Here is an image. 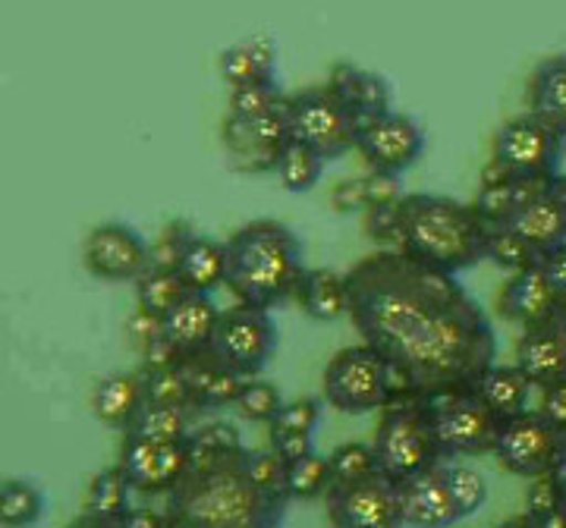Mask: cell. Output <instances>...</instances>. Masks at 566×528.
I'll use <instances>...</instances> for the list:
<instances>
[{
    "instance_id": "obj_1",
    "label": "cell",
    "mask_w": 566,
    "mask_h": 528,
    "mask_svg": "<svg viewBox=\"0 0 566 528\" xmlns=\"http://www.w3.org/2000/svg\"><path fill=\"white\" fill-rule=\"evenodd\" d=\"M349 321L378 349L397 397L469 390L497 366V334L457 274L400 249L371 252L346 271Z\"/></svg>"
},
{
    "instance_id": "obj_2",
    "label": "cell",
    "mask_w": 566,
    "mask_h": 528,
    "mask_svg": "<svg viewBox=\"0 0 566 528\" xmlns=\"http://www.w3.org/2000/svg\"><path fill=\"white\" fill-rule=\"evenodd\" d=\"M177 528H283L290 497L264 490L245 468V447L192 456V466L161 497Z\"/></svg>"
},
{
    "instance_id": "obj_3",
    "label": "cell",
    "mask_w": 566,
    "mask_h": 528,
    "mask_svg": "<svg viewBox=\"0 0 566 528\" xmlns=\"http://www.w3.org/2000/svg\"><path fill=\"white\" fill-rule=\"evenodd\" d=\"M227 289L252 308H274L296 296L305 274L303 240L283 221H252L227 240Z\"/></svg>"
},
{
    "instance_id": "obj_4",
    "label": "cell",
    "mask_w": 566,
    "mask_h": 528,
    "mask_svg": "<svg viewBox=\"0 0 566 528\" xmlns=\"http://www.w3.org/2000/svg\"><path fill=\"white\" fill-rule=\"evenodd\" d=\"M403 249L412 258L441 267L447 274L469 271L488 258L491 224L475 204L457 202L450 196L412 192L403 202Z\"/></svg>"
},
{
    "instance_id": "obj_5",
    "label": "cell",
    "mask_w": 566,
    "mask_h": 528,
    "mask_svg": "<svg viewBox=\"0 0 566 528\" xmlns=\"http://www.w3.org/2000/svg\"><path fill=\"white\" fill-rule=\"evenodd\" d=\"M371 447L378 456V472L397 485L444 463L431 419L419 397H394L387 403Z\"/></svg>"
},
{
    "instance_id": "obj_6",
    "label": "cell",
    "mask_w": 566,
    "mask_h": 528,
    "mask_svg": "<svg viewBox=\"0 0 566 528\" xmlns=\"http://www.w3.org/2000/svg\"><path fill=\"white\" fill-rule=\"evenodd\" d=\"M324 403L346 415L385 409L397 397V381L387 359L368 344L346 346L324 368Z\"/></svg>"
},
{
    "instance_id": "obj_7",
    "label": "cell",
    "mask_w": 566,
    "mask_h": 528,
    "mask_svg": "<svg viewBox=\"0 0 566 528\" xmlns=\"http://www.w3.org/2000/svg\"><path fill=\"white\" fill-rule=\"evenodd\" d=\"M419 400H422L424 412L431 419L444 463L457 460V456L494 453L501 419L472 393V387L469 390L428 393V397H419Z\"/></svg>"
},
{
    "instance_id": "obj_8",
    "label": "cell",
    "mask_w": 566,
    "mask_h": 528,
    "mask_svg": "<svg viewBox=\"0 0 566 528\" xmlns=\"http://www.w3.org/2000/svg\"><path fill=\"white\" fill-rule=\"evenodd\" d=\"M491 161L516 180H547L560 170V129L538 114L506 120L491 139Z\"/></svg>"
},
{
    "instance_id": "obj_9",
    "label": "cell",
    "mask_w": 566,
    "mask_h": 528,
    "mask_svg": "<svg viewBox=\"0 0 566 528\" xmlns=\"http://www.w3.org/2000/svg\"><path fill=\"white\" fill-rule=\"evenodd\" d=\"M286 117L293 139L312 145L318 155L327 158V163L340 161L346 151L356 148L359 123L353 120V114L331 92V85L293 92L286 98Z\"/></svg>"
},
{
    "instance_id": "obj_10",
    "label": "cell",
    "mask_w": 566,
    "mask_h": 528,
    "mask_svg": "<svg viewBox=\"0 0 566 528\" xmlns=\"http://www.w3.org/2000/svg\"><path fill=\"white\" fill-rule=\"evenodd\" d=\"M277 340L281 334L268 308L237 303L233 308H223L214 340L208 349L240 378H259L264 368L271 366L277 352Z\"/></svg>"
},
{
    "instance_id": "obj_11",
    "label": "cell",
    "mask_w": 566,
    "mask_h": 528,
    "mask_svg": "<svg viewBox=\"0 0 566 528\" xmlns=\"http://www.w3.org/2000/svg\"><path fill=\"white\" fill-rule=\"evenodd\" d=\"M564 447V431L551 425L538 409H526V412L501 422L497 441H494V456L506 472H513L520 478H535V475L557 468Z\"/></svg>"
},
{
    "instance_id": "obj_12",
    "label": "cell",
    "mask_w": 566,
    "mask_h": 528,
    "mask_svg": "<svg viewBox=\"0 0 566 528\" xmlns=\"http://www.w3.org/2000/svg\"><path fill=\"white\" fill-rule=\"evenodd\" d=\"M324 504L331 528H406L400 488L381 472L359 482H334Z\"/></svg>"
},
{
    "instance_id": "obj_13",
    "label": "cell",
    "mask_w": 566,
    "mask_h": 528,
    "mask_svg": "<svg viewBox=\"0 0 566 528\" xmlns=\"http://www.w3.org/2000/svg\"><path fill=\"white\" fill-rule=\"evenodd\" d=\"M424 129L422 123L400 110H387L375 120L359 123L356 129V151L363 155L371 170L385 173H406L416 167L424 155Z\"/></svg>"
},
{
    "instance_id": "obj_14",
    "label": "cell",
    "mask_w": 566,
    "mask_h": 528,
    "mask_svg": "<svg viewBox=\"0 0 566 528\" xmlns=\"http://www.w3.org/2000/svg\"><path fill=\"white\" fill-rule=\"evenodd\" d=\"M82 262L92 277L104 284H136L151 264V245L136 226L111 221L95 226L82 245Z\"/></svg>"
},
{
    "instance_id": "obj_15",
    "label": "cell",
    "mask_w": 566,
    "mask_h": 528,
    "mask_svg": "<svg viewBox=\"0 0 566 528\" xmlns=\"http://www.w3.org/2000/svg\"><path fill=\"white\" fill-rule=\"evenodd\" d=\"M290 98V95H286ZM293 139L286 102L274 110H264L259 117H230L223 120V142L233 155V167L240 173L274 170L281 148Z\"/></svg>"
},
{
    "instance_id": "obj_16",
    "label": "cell",
    "mask_w": 566,
    "mask_h": 528,
    "mask_svg": "<svg viewBox=\"0 0 566 528\" xmlns=\"http://www.w3.org/2000/svg\"><path fill=\"white\" fill-rule=\"evenodd\" d=\"M189 466H192V453L186 441L167 444V441H151L129 431L123 437L120 468L139 494L164 497L189 472Z\"/></svg>"
},
{
    "instance_id": "obj_17",
    "label": "cell",
    "mask_w": 566,
    "mask_h": 528,
    "mask_svg": "<svg viewBox=\"0 0 566 528\" xmlns=\"http://www.w3.org/2000/svg\"><path fill=\"white\" fill-rule=\"evenodd\" d=\"M557 311H560L557 293H554L545 267L538 262L516 271V274H510V281L497 293V315L506 318V321H513V325H520L523 330L545 325Z\"/></svg>"
},
{
    "instance_id": "obj_18",
    "label": "cell",
    "mask_w": 566,
    "mask_h": 528,
    "mask_svg": "<svg viewBox=\"0 0 566 528\" xmlns=\"http://www.w3.org/2000/svg\"><path fill=\"white\" fill-rule=\"evenodd\" d=\"M504 226L516 230L526 243L538 249V255L566 243V177L557 173L547 189L532 196L513 211Z\"/></svg>"
},
{
    "instance_id": "obj_19",
    "label": "cell",
    "mask_w": 566,
    "mask_h": 528,
    "mask_svg": "<svg viewBox=\"0 0 566 528\" xmlns=\"http://www.w3.org/2000/svg\"><path fill=\"white\" fill-rule=\"evenodd\" d=\"M400 488V509L406 528H453L463 516L447 488L444 463L409 478Z\"/></svg>"
},
{
    "instance_id": "obj_20",
    "label": "cell",
    "mask_w": 566,
    "mask_h": 528,
    "mask_svg": "<svg viewBox=\"0 0 566 528\" xmlns=\"http://www.w3.org/2000/svg\"><path fill=\"white\" fill-rule=\"evenodd\" d=\"M331 92L340 98L346 110L353 114V120L365 123L381 117L387 110H394V92L390 82L381 73L363 70L356 63H337L331 73Z\"/></svg>"
},
{
    "instance_id": "obj_21",
    "label": "cell",
    "mask_w": 566,
    "mask_h": 528,
    "mask_svg": "<svg viewBox=\"0 0 566 528\" xmlns=\"http://www.w3.org/2000/svg\"><path fill=\"white\" fill-rule=\"evenodd\" d=\"M223 308L211 299V293H192L186 289L182 299L161 318L164 334L180 346L186 356L202 352L214 340V330L221 321Z\"/></svg>"
},
{
    "instance_id": "obj_22",
    "label": "cell",
    "mask_w": 566,
    "mask_h": 528,
    "mask_svg": "<svg viewBox=\"0 0 566 528\" xmlns=\"http://www.w3.org/2000/svg\"><path fill=\"white\" fill-rule=\"evenodd\" d=\"M180 368L182 374H186V381H189L192 406L199 409V412L233 406L245 384V378H240L237 371H230V368L223 366L211 349L186 356Z\"/></svg>"
},
{
    "instance_id": "obj_23",
    "label": "cell",
    "mask_w": 566,
    "mask_h": 528,
    "mask_svg": "<svg viewBox=\"0 0 566 528\" xmlns=\"http://www.w3.org/2000/svg\"><path fill=\"white\" fill-rule=\"evenodd\" d=\"M516 366L526 371V378L538 390L557 384L566 378V340L557 321L526 327L516 344Z\"/></svg>"
},
{
    "instance_id": "obj_24",
    "label": "cell",
    "mask_w": 566,
    "mask_h": 528,
    "mask_svg": "<svg viewBox=\"0 0 566 528\" xmlns=\"http://www.w3.org/2000/svg\"><path fill=\"white\" fill-rule=\"evenodd\" d=\"M145 374L139 371H117L102 378L92 390V412L102 425L114 431H129L133 419L145 406Z\"/></svg>"
},
{
    "instance_id": "obj_25",
    "label": "cell",
    "mask_w": 566,
    "mask_h": 528,
    "mask_svg": "<svg viewBox=\"0 0 566 528\" xmlns=\"http://www.w3.org/2000/svg\"><path fill=\"white\" fill-rule=\"evenodd\" d=\"M293 299L315 321H334L340 315H349L346 274H337L334 267H305L303 281L296 286Z\"/></svg>"
},
{
    "instance_id": "obj_26",
    "label": "cell",
    "mask_w": 566,
    "mask_h": 528,
    "mask_svg": "<svg viewBox=\"0 0 566 528\" xmlns=\"http://www.w3.org/2000/svg\"><path fill=\"white\" fill-rule=\"evenodd\" d=\"M218 73L230 88L259 80H277V44L264 35L230 44L218 57Z\"/></svg>"
},
{
    "instance_id": "obj_27",
    "label": "cell",
    "mask_w": 566,
    "mask_h": 528,
    "mask_svg": "<svg viewBox=\"0 0 566 528\" xmlns=\"http://www.w3.org/2000/svg\"><path fill=\"white\" fill-rule=\"evenodd\" d=\"M535 384L526 378V371L520 366H491L475 381L472 393L485 403L501 422L513 419L520 412H526L528 400H532Z\"/></svg>"
},
{
    "instance_id": "obj_28",
    "label": "cell",
    "mask_w": 566,
    "mask_h": 528,
    "mask_svg": "<svg viewBox=\"0 0 566 528\" xmlns=\"http://www.w3.org/2000/svg\"><path fill=\"white\" fill-rule=\"evenodd\" d=\"M177 274L192 293H214L218 286H227V245L192 233L182 245Z\"/></svg>"
},
{
    "instance_id": "obj_29",
    "label": "cell",
    "mask_w": 566,
    "mask_h": 528,
    "mask_svg": "<svg viewBox=\"0 0 566 528\" xmlns=\"http://www.w3.org/2000/svg\"><path fill=\"white\" fill-rule=\"evenodd\" d=\"M528 110L566 129V54L545 57L528 76Z\"/></svg>"
},
{
    "instance_id": "obj_30",
    "label": "cell",
    "mask_w": 566,
    "mask_h": 528,
    "mask_svg": "<svg viewBox=\"0 0 566 528\" xmlns=\"http://www.w3.org/2000/svg\"><path fill=\"white\" fill-rule=\"evenodd\" d=\"M196 415H202L196 406H167V403H145L139 415L133 419L129 434L151 437V441H167V444H182L196 431Z\"/></svg>"
},
{
    "instance_id": "obj_31",
    "label": "cell",
    "mask_w": 566,
    "mask_h": 528,
    "mask_svg": "<svg viewBox=\"0 0 566 528\" xmlns=\"http://www.w3.org/2000/svg\"><path fill=\"white\" fill-rule=\"evenodd\" d=\"M133 482L126 478L120 463L102 468L92 475L88 490H85V513L92 516H107V519H123L133 509Z\"/></svg>"
},
{
    "instance_id": "obj_32",
    "label": "cell",
    "mask_w": 566,
    "mask_h": 528,
    "mask_svg": "<svg viewBox=\"0 0 566 528\" xmlns=\"http://www.w3.org/2000/svg\"><path fill=\"white\" fill-rule=\"evenodd\" d=\"M324 167H327V158L318 155L312 145L290 139L277 155L274 173H277V180L286 192H312L324 177Z\"/></svg>"
},
{
    "instance_id": "obj_33",
    "label": "cell",
    "mask_w": 566,
    "mask_h": 528,
    "mask_svg": "<svg viewBox=\"0 0 566 528\" xmlns=\"http://www.w3.org/2000/svg\"><path fill=\"white\" fill-rule=\"evenodd\" d=\"M48 509L44 490L29 478H3L0 485V526L32 528L39 526Z\"/></svg>"
},
{
    "instance_id": "obj_34",
    "label": "cell",
    "mask_w": 566,
    "mask_h": 528,
    "mask_svg": "<svg viewBox=\"0 0 566 528\" xmlns=\"http://www.w3.org/2000/svg\"><path fill=\"white\" fill-rule=\"evenodd\" d=\"M182 293H186V284L177 274V267H148L136 281V299H139V308L151 311L164 318L174 305L180 303Z\"/></svg>"
},
{
    "instance_id": "obj_35",
    "label": "cell",
    "mask_w": 566,
    "mask_h": 528,
    "mask_svg": "<svg viewBox=\"0 0 566 528\" xmlns=\"http://www.w3.org/2000/svg\"><path fill=\"white\" fill-rule=\"evenodd\" d=\"M334 485V472H331V460L322 453H308L303 460L286 466V490L293 500H315L324 497Z\"/></svg>"
},
{
    "instance_id": "obj_36",
    "label": "cell",
    "mask_w": 566,
    "mask_h": 528,
    "mask_svg": "<svg viewBox=\"0 0 566 528\" xmlns=\"http://www.w3.org/2000/svg\"><path fill=\"white\" fill-rule=\"evenodd\" d=\"M523 196H520V180L516 177H494V180H482V189L475 196V211L485 218L491 226L506 224L513 218V211L520 208Z\"/></svg>"
},
{
    "instance_id": "obj_37",
    "label": "cell",
    "mask_w": 566,
    "mask_h": 528,
    "mask_svg": "<svg viewBox=\"0 0 566 528\" xmlns=\"http://www.w3.org/2000/svg\"><path fill=\"white\" fill-rule=\"evenodd\" d=\"M237 415L245 422H255V425H271L283 409V393L277 384L262 381V378H245L243 390L237 397Z\"/></svg>"
},
{
    "instance_id": "obj_38",
    "label": "cell",
    "mask_w": 566,
    "mask_h": 528,
    "mask_svg": "<svg viewBox=\"0 0 566 528\" xmlns=\"http://www.w3.org/2000/svg\"><path fill=\"white\" fill-rule=\"evenodd\" d=\"M444 478L447 488L453 494V504H457L463 519L475 516L479 509L485 507L488 482L479 468L460 466V463H444Z\"/></svg>"
},
{
    "instance_id": "obj_39",
    "label": "cell",
    "mask_w": 566,
    "mask_h": 528,
    "mask_svg": "<svg viewBox=\"0 0 566 528\" xmlns=\"http://www.w3.org/2000/svg\"><path fill=\"white\" fill-rule=\"evenodd\" d=\"M488 258L504 267L510 274L523 271L528 264L538 262V249L532 243H526L516 230L510 226H491V236H488Z\"/></svg>"
},
{
    "instance_id": "obj_40",
    "label": "cell",
    "mask_w": 566,
    "mask_h": 528,
    "mask_svg": "<svg viewBox=\"0 0 566 528\" xmlns=\"http://www.w3.org/2000/svg\"><path fill=\"white\" fill-rule=\"evenodd\" d=\"M286 102L277 80H259L230 88V117H259L264 110H274Z\"/></svg>"
},
{
    "instance_id": "obj_41",
    "label": "cell",
    "mask_w": 566,
    "mask_h": 528,
    "mask_svg": "<svg viewBox=\"0 0 566 528\" xmlns=\"http://www.w3.org/2000/svg\"><path fill=\"white\" fill-rule=\"evenodd\" d=\"M145 374V400L148 403H167V406H192V393L189 381L182 374V368H161V371H148Z\"/></svg>"
},
{
    "instance_id": "obj_42",
    "label": "cell",
    "mask_w": 566,
    "mask_h": 528,
    "mask_svg": "<svg viewBox=\"0 0 566 528\" xmlns=\"http://www.w3.org/2000/svg\"><path fill=\"white\" fill-rule=\"evenodd\" d=\"M331 472H334V482H359L378 472V456L371 444H340L331 456Z\"/></svg>"
},
{
    "instance_id": "obj_43",
    "label": "cell",
    "mask_w": 566,
    "mask_h": 528,
    "mask_svg": "<svg viewBox=\"0 0 566 528\" xmlns=\"http://www.w3.org/2000/svg\"><path fill=\"white\" fill-rule=\"evenodd\" d=\"M186 444L192 456H221V453L243 450V437H240V427L230 422H208L196 427Z\"/></svg>"
},
{
    "instance_id": "obj_44",
    "label": "cell",
    "mask_w": 566,
    "mask_h": 528,
    "mask_svg": "<svg viewBox=\"0 0 566 528\" xmlns=\"http://www.w3.org/2000/svg\"><path fill=\"white\" fill-rule=\"evenodd\" d=\"M365 233L381 249H403V208L397 204H378L365 211Z\"/></svg>"
},
{
    "instance_id": "obj_45",
    "label": "cell",
    "mask_w": 566,
    "mask_h": 528,
    "mask_svg": "<svg viewBox=\"0 0 566 528\" xmlns=\"http://www.w3.org/2000/svg\"><path fill=\"white\" fill-rule=\"evenodd\" d=\"M532 485L526 490V513L532 519H547L551 513H557L560 507H566L564 488L557 482V472H545V475H535L528 478Z\"/></svg>"
},
{
    "instance_id": "obj_46",
    "label": "cell",
    "mask_w": 566,
    "mask_h": 528,
    "mask_svg": "<svg viewBox=\"0 0 566 528\" xmlns=\"http://www.w3.org/2000/svg\"><path fill=\"white\" fill-rule=\"evenodd\" d=\"M324 403L318 397H300V400H290L283 403L281 415L271 422L277 427H290V431H303V434H315L322 425Z\"/></svg>"
},
{
    "instance_id": "obj_47",
    "label": "cell",
    "mask_w": 566,
    "mask_h": 528,
    "mask_svg": "<svg viewBox=\"0 0 566 528\" xmlns=\"http://www.w3.org/2000/svg\"><path fill=\"white\" fill-rule=\"evenodd\" d=\"M268 447L281 456L283 463H296L308 453H315V434H303V431H290V427L268 425Z\"/></svg>"
},
{
    "instance_id": "obj_48",
    "label": "cell",
    "mask_w": 566,
    "mask_h": 528,
    "mask_svg": "<svg viewBox=\"0 0 566 528\" xmlns=\"http://www.w3.org/2000/svg\"><path fill=\"white\" fill-rule=\"evenodd\" d=\"M192 233H196V230L186 224V221H174V224L161 233L158 245H151V264H148V267H177V262H180L182 255V245H186V240H189Z\"/></svg>"
},
{
    "instance_id": "obj_49",
    "label": "cell",
    "mask_w": 566,
    "mask_h": 528,
    "mask_svg": "<svg viewBox=\"0 0 566 528\" xmlns=\"http://www.w3.org/2000/svg\"><path fill=\"white\" fill-rule=\"evenodd\" d=\"M363 186H365V202H368V208H378V204H397L406 199L403 183H400V177H397V173L368 170V177H363Z\"/></svg>"
},
{
    "instance_id": "obj_50",
    "label": "cell",
    "mask_w": 566,
    "mask_h": 528,
    "mask_svg": "<svg viewBox=\"0 0 566 528\" xmlns=\"http://www.w3.org/2000/svg\"><path fill=\"white\" fill-rule=\"evenodd\" d=\"M142 352V368H148V371H161V368H180L182 359H186V352H182L180 346L174 344L167 334H158L151 344H145L139 349Z\"/></svg>"
},
{
    "instance_id": "obj_51",
    "label": "cell",
    "mask_w": 566,
    "mask_h": 528,
    "mask_svg": "<svg viewBox=\"0 0 566 528\" xmlns=\"http://www.w3.org/2000/svg\"><path fill=\"white\" fill-rule=\"evenodd\" d=\"M538 264L545 267L547 281H551L554 293H557V303L566 305V243L542 252V255H538Z\"/></svg>"
},
{
    "instance_id": "obj_52",
    "label": "cell",
    "mask_w": 566,
    "mask_h": 528,
    "mask_svg": "<svg viewBox=\"0 0 566 528\" xmlns=\"http://www.w3.org/2000/svg\"><path fill=\"white\" fill-rule=\"evenodd\" d=\"M331 204H334V211H340V214L368 211L363 180H340V183L334 186V192H331Z\"/></svg>"
},
{
    "instance_id": "obj_53",
    "label": "cell",
    "mask_w": 566,
    "mask_h": 528,
    "mask_svg": "<svg viewBox=\"0 0 566 528\" xmlns=\"http://www.w3.org/2000/svg\"><path fill=\"white\" fill-rule=\"evenodd\" d=\"M538 412L545 415L547 422L554 427H560L566 434V378L542 390V403H538Z\"/></svg>"
},
{
    "instance_id": "obj_54",
    "label": "cell",
    "mask_w": 566,
    "mask_h": 528,
    "mask_svg": "<svg viewBox=\"0 0 566 528\" xmlns=\"http://www.w3.org/2000/svg\"><path fill=\"white\" fill-rule=\"evenodd\" d=\"M126 330H129V337H133V344L145 346L151 344L158 334L164 330L161 318L158 315H151V311H145V308H136L133 315H129V321H126Z\"/></svg>"
},
{
    "instance_id": "obj_55",
    "label": "cell",
    "mask_w": 566,
    "mask_h": 528,
    "mask_svg": "<svg viewBox=\"0 0 566 528\" xmlns=\"http://www.w3.org/2000/svg\"><path fill=\"white\" fill-rule=\"evenodd\" d=\"M123 526L126 528H167L170 526V516L167 509L158 507H133L123 516Z\"/></svg>"
},
{
    "instance_id": "obj_56",
    "label": "cell",
    "mask_w": 566,
    "mask_h": 528,
    "mask_svg": "<svg viewBox=\"0 0 566 528\" xmlns=\"http://www.w3.org/2000/svg\"><path fill=\"white\" fill-rule=\"evenodd\" d=\"M66 528H126V526H123V519H107V516L82 513L80 519H73Z\"/></svg>"
},
{
    "instance_id": "obj_57",
    "label": "cell",
    "mask_w": 566,
    "mask_h": 528,
    "mask_svg": "<svg viewBox=\"0 0 566 528\" xmlns=\"http://www.w3.org/2000/svg\"><path fill=\"white\" fill-rule=\"evenodd\" d=\"M494 528H542L538 526V519H532L528 513H523V516H513V519H504L501 526Z\"/></svg>"
},
{
    "instance_id": "obj_58",
    "label": "cell",
    "mask_w": 566,
    "mask_h": 528,
    "mask_svg": "<svg viewBox=\"0 0 566 528\" xmlns=\"http://www.w3.org/2000/svg\"><path fill=\"white\" fill-rule=\"evenodd\" d=\"M554 472H557V482H560V488H564V497H566V447L564 453H560V463H557Z\"/></svg>"
},
{
    "instance_id": "obj_59",
    "label": "cell",
    "mask_w": 566,
    "mask_h": 528,
    "mask_svg": "<svg viewBox=\"0 0 566 528\" xmlns=\"http://www.w3.org/2000/svg\"><path fill=\"white\" fill-rule=\"evenodd\" d=\"M554 321H557V327H560V334H564L566 340V305H560V311L554 315Z\"/></svg>"
},
{
    "instance_id": "obj_60",
    "label": "cell",
    "mask_w": 566,
    "mask_h": 528,
    "mask_svg": "<svg viewBox=\"0 0 566 528\" xmlns=\"http://www.w3.org/2000/svg\"><path fill=\"white\" fill-rule=\"evenodd\" d=\"M560 161H566V129H560Z\"/></svg>"
},
{
    "instance_id": "obj_61",
    "label": "cell",
    "mask_w": 566,
    "mask_h": 528,
    "mask_svg": "<svg viewBox=\"0 0 566 528\" xmlns=\"http://www.w3.org/2000/svg\"><path fill=\"white\" fill-rule=\"evenodd\" d=\"M167 528H177V526H174V522H170V526H167Z\"/></svg>"
}]
</instances>
